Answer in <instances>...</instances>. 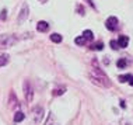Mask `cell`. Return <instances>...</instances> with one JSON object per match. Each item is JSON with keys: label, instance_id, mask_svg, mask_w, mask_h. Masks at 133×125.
I'll list each match as a JSON object with an SVG mask.
<instances>
[{"label": "cell", "instance_id": "obj_13", "mask_svg": "<svg viewBox=\"0 0 133 125\" xmlns=\"http://www.w3.org/2000/svg\"><path fill=\"white\" fill-rule=\"evenodd\" d=\"M116 66L119 67V69H125V67L128 66V60L125 59V58H121V59L116 62Z\"/></svg>", "mask_w": 133, "mask_h": 125}, {"label": "cell", "instance_id": "obj_7", "mask_svg": "<svg viewBox=\"0 0 133 125\" xmlns=\"http://www.w3.org/2000/svg\"><path fill=\"white\" fill-rule=\"evenodd\" d=\"M37 30L39 33H46V31L49 30V24L46 23V21H39L37 24Z\"/></svg>", "mask_w": 133, "mask_h": 125}, {"label": "cell", "instance_id": "obj_23", "mask_svg": "<svg viewBox=\"0 0 133 125\" xmlns=\"http://www.w3.org/2000/svg\"><path fill=\"white\" fill-rule=\"evenodd\" d=\"M2 18H6V11H2Z\"/></svg>", "mask_w": 133, "mask_h": 125}, {"label": "cell", "instance_id": "obj_17", "mask_svg": "<svg viewBox=\"0 0 133 125\" xmlns=\"http://www.w3.org/2000/svg\"><path fill=\"white\" fill-rule=\"evenodd\" d=\"M91 49H92V51H102V49H104V44H102V42H95V44L91 45Z\"/></svg>", "mask_w": 133, "mask_h": 125}, {"label": "cell", "instance_id": "obj_16", "mask_svg": "<svg viewBox=\"0 0 133 125\" xmlns=\"http://www.w3.org/2000/svg\"><path fill=\"white\" fill-rule=\"evenodd\" d=\"M74 42H76L77 45L83 46V45H85V44H87V40H85V38L83 37V35H80V37H77L76 40H74Z\"/></svg>", "mask_w": 133, "mask_h": 125}, {"label": "cell", "instance_id": "obj_12", "mask_svg": "<svg viewBox=\"0 0 133 125\" xmlns=\"http://www.w3.org/2000/svg\"><path fill=\"white\" fill-rule=\"evenodd\" d=\"M83 37H84L87 41H92V38H94V34H92L91 30H85L84 33H83Z\"/></svg>", "mask_w": 133, "mask_h": 125}, {"label": "cell", "instance_id": "obj_14", "mask_svg": "<svg viewBox=\"0 0 133 125\" xmlns=\"http://www.w3.org/2000/svg\"><path fill=\"white\" fill-rule=\"evenodd\" d=\"M45 125H57V124H56V120H55V117H53V113H51V114H49V117H48V120H46Z\"/></svg>", "mask_w": 133, "mask_h": 125}, {"label": "cell", "instance_id": "obj_11", "mask_svg": "<svg viewBox=\"0 0 133 125\" xmlns=\"http://www.w3.org/2000/svg\"><path fill=\"white\" fill-rule=\"evenodd\" d=\"M9 58H10V56L7 55V53H0V66L7 65V62H9Z\"/></svg>", "mask_w": 133, "mask_h": 125}, {"label": "cell", "instance_id": "obj_6", "mask_svg": "<svg viewBox=\"0 0 133 125\" xmlns=\"http://www.w3.org/2000/svg\"><path fill=\"white\" fill-rule=\"evenodd\" d=\"M28 13H30V10H28V6H27V4H23V9H21V11H20V14H18V18H17L18 24L24 23V21L27 20Z\"/></svg>", "mask_w": 133, "mask_h": 125}, {"label": "cell", "instance_id": "obj_19", "mask_svg": "<svg viewBox=\"0 0 133 125\" xmlns=\"http://www.w3.org/2000/svg\"><path fill=\"white\" fill-rule=\"evenodd\" d=\"M111 48H112V49H115V51H116V49H119V45H118V41H111Z\"/></svg>", "mask_w": 133, "mask_h": 125}, {"label": "cell", "instance_id": "obj_3", "mask_svg": "<svg viewBox=\"0 0 133 125\" xmlns=\"http://www.w3.org/2000/svg\"><path fill=\"white\" fill-rule=\"evenodd\" d=\"M24 94H25V100H27V101L31 103L32 98H34V90H32V87H31V84H30V82H28V80L24 82Z\"/></svg>", "mask_w": 133, "mask_h": 125}, {"label": "cell", "instance_id": "obj_15", "mask_svg": "<svg viewBox=\"0 0 133 125\" xmlns=\"http://www.w3.org/2000/svg\"><path fill=\"white\" fill-rule=\"evenodd\" d=\"M51 41L52 42H56V44H59V42H62V35L60 34H52L51 35Z\"/></svg>", "mask_w": 133, "mask_h": 125}, {"label": "cell", "instance_id": "obj_8", "mask_svg": "<svg viewBox=\"0 0 133 125\" xmlns=\"http://www.w3.org/2000/svg\"><path fill=\"white\" fill-rule=\"evenodd\" d=\"M119 82L121 83L128 82L130 86H133V74H122V76H119Z\"/></svg>", "mask_w": 133, "mask_h": 125}, {"label": "cell", "instance_id": "obj_21", "mask_svg": "<svg viewBox=\"0 0 133 125\" xmlns=\"http://www.w3.org/2000/svg\"><path fill=\"white\" fill-rule=\"evenodd\" d=\"M77 9H78V11H80V14L83 16V14H84V10H83V7H81V6H77Z\"/></svg>", "mask_w": 133, "mask_h": 125}, {"label": "cell", "instance_id": "obj_20", "mask_svg": "<svg viewBox=\"0 0 133 125\" xmlns=\"http://www.w3.org/2000/svg\"><path fill=\"white\" fill-rule=\"evenodd\" d=\"M121 125H130V122H129L128 120H125V118H122L121 120Z\"/></svg>", "mask_w": 133, "mask_h": 125}, {"label": "cell", "instance_id": "obj_9", "mask_svg": "<svg viewBox=\"0 0 133 125\" xmlns=\"http://www.w3.org/2000/svg\"><path fill=\"white\" fill-rule=\"evenodd\" d=\"M129 44V38L126 35H121L119 40H118V45H119V48H126Z\"/></svg>", "mask_w": 133, "mask_h": 125}, {"label": "cell", "instance_id": "obj_22", "mask_svg": "<svg viewBox=\"0 0 133 125\" xmlns=\"http://www.w3.org/2000/svg\"><path fill=\"white\" fill-rule=\"evenodd\" d=\"M121 107H122V108H125V107H126V104H125V101H121Z\"/></svg>", "mask_w": 133, "mask_h": 125}, {"label": "cell", "instance_id": "obj_5", "mask_svg": "<svg viewBox=\"0 0 133 125\" xmlns=\"http://www.w3.org/2000/svg\"><path fill=\"white\" fill-rule=\"evenodd\" d=\"M105 27L109 31L118 30V18H116V17H109V18L105 21Z\"/></svg>", "mask_w": 133, "mask_h": 125}, {"label": "cell", "instance_id": "obj_10", "mask_svg": "<svg viewBox=\"0 0 133 125\" xmlns=\"http://www.w3.org/2000/svg\"><path fill=\"white\" fill-rule=\"evenodd\" d=\"M24 118H25V114L21 113V111H17L14 114V121L16 122H21V121H24Z\"/></svg>", "mask_w": 133, "mask_h": 125}, {"label": "cell", "instance_id": "obj_1", "mask_svg": "<svg viewBox=\"0 0 133 125\" xmlns=\"http://www.w3.org/2000/svg\"><path fill=\"white\" fill-rule=\"evenodd\" d=\"M90 79L92 80V83L104 86V87H111V82L107 77V74L102 72L99 67H92V70L90 72Z\"/></svg>", "mask_w": 133, "mask_h": 125}, {"label": "cell", "instance_id": "obj_18", "mask_svg": "<svg viewBox=\"0 0 133 125\" xmlns=\"http://www.w3.org/2000/svg\"><path fill=\"white\" fill-rule=\"evenodd\" d=\"M64 91H66V89H64V87H60V89H55L52 93H53V96H60V94H63Z\"/></svg>", "mask_w": 133, "mask_h": 125}, {"label": "cell", "instance_id": "obj_24", "mask_svg": "<svg viewBox=\"0 0 133 125\" xmlns=\"http://www.w3.org/2000/svg\"><path fill=\"white\" fill-rule=\"evenodd\" d=\"M39 2H41V3H46L48 0H39Z\"/></svg>", "mask_w": 133, "mask_h": 125}, {"label": "cell", "instance_id": "obj_2", "mask_svg": "<svg viewBox=\"0 0 133 125\" xmlns=\"http://www.w3.org/2000/svg\"><path fill=\"white\" fill-rule=\"evenodd\" d=\"M16 37H13V35H9V34H3L0 35V48H9V46H11L16 44Z\"/></svg>", "mask_w": 133, "mask_h": 125}, {"label": "cell", "instance_id": "obj_4", "mask_svg": "<svg viewBox=\"0 0 133 125\" xmlns=\"http://www.w3.org/2000/svg\"><path fill=\"white\" fill-rule=\"evenodd\" d=\"M32 115H34V122L39 124L42 121V117H44V108L42 107H34L32 108Z\"/></svg>", "mask_w": 133, "mask_h": 125}]
</instances>
